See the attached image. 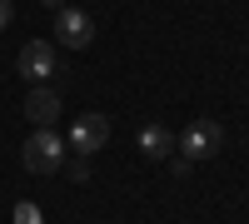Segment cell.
Instances as JSON below:
<instances>
[{"mask_svg": "<svg viewBox=\"0 0 249 224\" xmlns=\"http://www.w3.org/2000/svg\"><path fill=\"white\" fill-rule=\"evenodd\" d=\"M25 115L35 120L40 130H55V120H60V95H55L50 85H35V90L25 95Z\"/></svg>", "mask_w": 249, "mask_h": 224, "instance_id": "obj_6", "label": "cell"}, {"mask_svg": "<svg viewBox=\"0 0 249 224\" xmlns=\"http://www.w3.org/2000/svg\"><path fill=\"white\" fill-rule=\"evenodd\" d=\"M10 219H15V224H45V214H40V205H30V199H20Z\"/></svg>", "mask_w": 249, "mask_h": 224, "instance_id": "obj_8", "label": "cell"}, {"mask_svg": "<svg viewBox=\"0 0 249 224\" xmlns=\"http://www.w3.org/2000/svg\"><path fill=\"white\" fill-rule=\"evenodd\" d=\"M219 145H224V125L219 120H195L190 130L179 135V150H184V159H210V155H219Z\"/></svg>", "mask_w": 249, "mask_h": 224, "instance_id": "obj_2", "label": "cell"}, {"mask_svg": "<svg viewBox=\"0 0 249 224\" xmlns=\"http://www.w3.org/2000/svg\"><path fill=\"white\" fill-rule=\"evenodd\" d=\"M135 139H140V150L150 155V159H164V155H175V135L164 130V125H144Z\"/></svg>", "mask_w": 249, "mask_h": 224, "instance_id": "obj_7", "label": "cell"}, {"mask_svg": "<svg viewBox=\"0 0 249 224\" xmlns=\"http://www.w3.org/2000/svg\"><path fill=\"white\" fill-rule=\"evenodd\" d=\"M20 75L35 80V85H45L50 75H60V55L50 40H30V45H20Z\"/></svg>", "mask_w": 249, "mask_h": 224, "instance_id": "obj_5", "label": "cell"}, {"mask_svg": "<svg viewBox=\"0 0 249 224\" xmlns=\"http://www.w3.org/2000/svg\"><path fill=\"white\" fill-rule=\"evenodd\" d=\"M70 174H75V179H90V155H80L75 165H70Z\"/></svg>", "mask_w": 249, "mask_h": 224, "instance_id": "obj_9", "label": "cell"}, {"mask_svg": "<svg viewBox=\"0 0 249 224\" xmlns=\"http://www.w3.org/2000/svg\"><path fill=\"white\" fill-rule=\"evenodd\" d=\"M110 145V115H80L70 125V150L75 155H100Z\"/></svg>", "mask_w": 249, "mask_h": 224, "instance_id": "obj_3", "label": "cell"}, {"mask_svg": "<svg viewBox=\"0 0 249 224\" xmlns=\"http://www.w3.org/2000/svg\"><path fill=\"white\" fill-rule=\"evenodd\" d=\"M10 20H15V0H0V30H5Z\"/></svg>", "mask_w": 249, "mask_h": 224, "instance_id": "obj_10", "label": "cell"}, {"mask_svg": "<svg viewBox=\"0 0 249 224\" xmlns=\"http://www.w3.org/2000/svg\"><path fill=\"white\" fill-rule=\"evenodd\" d=\"M20 159H25L30 174H55L60 165H65V139H60L55 130H35L25 139V150H20Z\"/></svg>", "mask_w": 249, "mask_h": 224, "instance_id": "obj_1", "label": "cell"}, {"mask_svg": "<svg viewBox=\"0 0 249 224\" xmlns=\"http://www.w3.org/2000/svg\"><path fill=\"white\" fill-rule=\"evenodd\" d=\"M45 5H50V10H65V5H70V0H45Z\"/></svg>", "mask_w": 249, "mask_h": 224, "instance_id": "obj_11", "label": "cell"}, {"mask_svg": "<svg viewBox=\"0 0 249 224\" xmlns=\"http://www.w3.org/2000/svg\"><path fill=\"white\" fill-rule=\"evenodd\" d=\"M55 40H60V45H70V50H85L90 40H95V20L80 10V5L55 10Z\"/></svg>", "mask_w": 249, "mask_h": 224, "instance_id": "obj_4", "label": "cell"}]
</instances>
